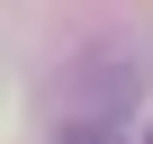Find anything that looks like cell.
Returning a JSON list of instances; mask_svg holds the SVG:
<instances>
[{
	"instance_id": "obj_1",
	"label": "cell",
	"mask_w": 153,
	"mask_h": 144,
	"mask_svg": "<svg viewBox=\"0 0 153 144\" xmlns=\"http://www.w3.org/2000/svg\"><path fill=\"white\" fill-rule=\"evenodd\" d=\"M63 144H117V135H108L99 117H90V126H81V117H72V126H63Z\"/></svg>"
},
{
	"instance_id": "obj_2",
	"label": "cell",
	"mask_w": 153,
	"mask_h": 144,
	"mask_svg": "<svg viewBox=\"0 0 153 144\" xmlns=\"http://www.w3.org/2000/svg\"><path fill=\"white\" fill-rule=\"evenodd\" d=\"M144 144H153V135H144Z\"/></svg>"
}]
</instances>
